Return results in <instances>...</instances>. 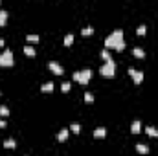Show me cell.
<instances>
[{"label":"cell","instance_id":"1","mask_svg":"<svg viewBox=\"0 0 158 156\" xmlns=\"http://www.w3.org/2000/svg\"><path fill=\"white\" fill-rule=\"evenodd\" d=\"M118 50V51H123L125 50V40H123V31L121 29H114L112 33L105 39V50Z\"/></svg>","mask_w":158,"mask_h":156},{"label":"cell","instance_id":"2","mask_svg":"<svg viewBox=\"0 0 158 156\" xmlns=\"http://www.w3.org/2000/svg\"><path fill=\"white\" fill-rule=\"evenodd\" d=\"M72 77H73V81H77L79 85H87V83L90 81V77H92V70H88V68L79 70V72H76Z\"/></svg>","mask_w":158,"mask_h":156},{"label":"cell","instance_id":"3","mask_svg":"<svg viewBox=\"0 0 158 156\" xmlns=\"http://www.w3.org/2000/svg\"><path fill=\"white\" fill-rule=\"evenodd\" d=\"M13 62H15L13 51L9 50V48H6L2 53H0V66H13Z\"/></svg>","mask_w":158,"mask_h":156},{"label":"cell","instance_id":"4","mask_svg":"<svg viewBox=\"0 0 158 156\" xmlns=\"http://www.w3.org/2000/svg\"><path fill=\"white\" fill-rule=\"evenodd\" d=\"M99 74H101L103 77H114V74H116V62H114V61L105 62V64L99 68Z\"/></svg>","mask_w":158,"mask_h":156},{"label":"cell","instance_id":"5","mask_svg":"<svg viewBox=\"0 0 158 156\" xmlns=\"http://www.w3.org/2000/svg\"><path fill=\"white\" fill-rule=\"evenodd\" d=\"M129 75L132 77V81L136 83V85H140V83L143 81V72H140V70H134V68H129Z\"/></svg>","mask_w":158,"mask_h":156},{"label":"cell","instance_id":"6","mask_svg":"<svg viewBox=\"0 0 158 156\" xmlns=\"http://www.w3.org/2000/svg\"><path fill=\"white\" fill-rule=\"evenodd\" d=\"M48 70L54 72L55 75H61V74H62V66L59 64V62H55V61H50V62H48Z\"/></svg>","mask_w":158,"mask_h":156},{"label":"cell","instance_id":"7","mask_svg":"<svg viewBox=\"0 0 158 156\" xmlns=\"http://www.w3.org/2000/svg\"><path fill=\"white\" fill-rule=\"evenodd\" d=\"M105 136H107V129L105 127H98L94 130V138H105Z\"/></svg>","mask_w":158,"mask_h":156},{"label":"cell","instance_id":"8","mask_svg":"<svg viewBox=\"0 0 158 156\" xmlns=\"http://www.w3.org/2000/svg\"><path fill=\"white\" fill-rule=\"evenodd\" d=\"M68 134H70V130H68V129H62V130H59V132H57V140H59V141H66Z\"/></svg>","mask_w":158,"mask_h":156},{"label":"cell","instance_id":"9","mask_svg":"<svg viewBox=\"0 0 158 156\" xmlns=\"http://www.w3.org/2000/svg\"><path fill=\"white\" fill-rule=\"evenodd\" d=\"M142 130V123L136 119V121H132V125H131V132H134V134H138Z\"/></svg>","mask_w":158,"mask_h":156},{"label":"cell","instance_id":"10","mask_svg":"<svg viewBox=\"0 0 158 156\" xmlns=\"http://www.w3.org/2000/svg\"><path fill=\"white\" fill-rule=\"evenodd\" d=\"M4 147L6 149H15L17 147V141L13 138H7V140H4Z\"/></svg>","mask_w":158,"mask_h":156},{"label":"cell","instance_id":"11","mask_svg":"<svg viewBox=\"0 0 158 156\" xmlns=\"http://www.w3.org/2000/svg\"><path fill=\"white\" fill-rule=\"evenodd\" d=\"M136 151H138L140 154H147V152H149V147H147L145 143H138V145H136Z\"/></svg>","mask_w":158,"mask_h":156},{"label":"cell","instance_id":"12","mask_svg":"<svg viewBox=\"0 0 158 156\" xmlns=\"http://www.w3.org/2000/svg\"><path fill=\"white\" fill-rule=\"evenodd\" d=\"M132 53H134V57H138V59H143V57H145V51H143L142 48H138V46L132 50Z\"/></svg>","mask_w":158,"mask_h":156},{"label":"cell","instance_id":"13","mask_svg":"<svg viewBox=\"0 0 158 156\" xmlns=\"http://www.w3.org/2000/svg\"><path fill=\"white\" fill-rule=\"evenodd\" d=\"M24 53H26L28 57H35V48H33V46H29V44L24 46Z\"/></svg>","mask_w":158,"mask_h":156},{"label":"cell","instance_id":"14","mask_svg":"<svg viewBox=\"0 0 158 156\" xmlns=\"http://www.w3.org/2000/svg\"><path fill=\"white\" fill-rule=\"evenodd\" d=\"M40 90H43L44 94H48V92H51V90H54V83H51V81H50V83H44V85H43V86H40Z\"/></svg>","mask_w":158,"mask_h":156},{"label":"cell","instance_id":"15","mask_svg":"<svg viewBox=\"0 0 158 156\" xmlns=\"http://www.w3.org/2000/svg\"><path fill=\"white\" fill-rule=\"evenodd\" d=\"M7 22V11L6 9H0V26H4Z\"/></svg>","mask_w":158,"mask_h":156},{"label":"cell","instance_id":"16","mask_svg":"<svg viewBox=\"0 0 158 156\" xmlns=\"http://www.w3.org/2000/svg\"><path fill=\"white\" fill-rule=\"evenodd\" d=\"M145 132H147V134H149V136H151V138H154V136H158V130H156L154 127H147V129H145Z\"/></svg>","mask_w":158,"mask_h":156},{"label":"cell","instance_id":"17","mask_svg":"<svg viewBox=\"0 0 158 156\" xmlns=\"http://www.w3.org/2000/svg\"><path fill=\"white\" fill-rule=\"evenodd\" d=\"M101 57L105 59V62H109V61H112V57H110V53H109V50H101Z\"/></svg>","mask_w":158,"mask_h":156},{"label":"cell","instance_id":"18","mask_svg":"<svg viewBox=\"0 0 158 156\" xmlns=\"http://www.w3.org/2000/svg\"><path fill=\"white\" fill-rule=\"evenodd\" d=\"M0 116H2V118H7V116H9V108H7L6 105L0 107Z\"/></svg>","mask_w":158,"mask_h":156},{"label":"cell","instance_id":"19","mask_svg":"<svg viewBox=\"0 0 158 156\" xmlns=\"http://www.w3.org/2000/svg\"><path fill=\"white\" fill-rule=\"evenodd\" d=\"M81 33H83V35H92V33H94V28H92V26H87V28L81 29Z\"/></svg>","mask_w":158,"mask_h":156},{"label":"cell","instance_id":"20","mask_svg":"<svg viewBox=\"0 0 158 156\" xmlns=\"http://www.w3.org/2000/svg\"><path fill=\"white\" fill-rule=\"evenodd\" d=\"M39 39H40V37H39V35H33V33L26 37V40H28V42H39Z\"/></svg>","mask_w":158,"mask_h":156},{"label":"cell","instance_id":"21","mask_svg":"<svg viewBox=\"0 0 158 156\" xmlns=\"http://www.w3.org/2000/svg\"><path fill=\"white\" fill-rule=\"evenodd\" d=\"M70 130L79 134V132H81V125H79V123H72V125H70Z\"/></svg>","mask_w":158,"mask_h":156},{"label":"cell","instance_id":"22","mask_svg":"<svg viewBox=\"0 0 158 156\" xmlns=\"http://www.w3.org/2000/svg\"><path fill=\"white\" fill-rule=\"evenodd\" d=\"M72 42H73V35L68 33V35L65 37V46H72Z\"/></svg>","mask_w":158,"mask_h":156},{"label":"cell","instance_id":"23","mask_svg":"<svg viewBox=\"0 0 158 156\" xmlns=\"http://www.w3.org/2000/svg\"><path fill=\"white\" fill-rule=\"evenodd\" d=\"M145 31H147L145 24H140V26H138V29H136V33H138V35H145Z\"/></svg>","mask_w":158,"mask_h":156},{"label":"cell","instance_id":"24","mask_svg":"<svg viewBox=\"0 0 158 156\" xmlns=\"http://www.w3.org/2000/svg\"><path fill=\"white\" fill-rule=\"evenodd\" d=\"M61 90H62V92H70V83H68V81L62 83V85H61Z\"/></svg>","mask_w":158,"mask_h":156},{"label":"cell","instance_id":"25","mask_svg":"<svg viewBox=\"0 0 158 156\" xmlns=\"http://www.w3.org/2000/svg\"><path fill=\"white\" fill-rule=\"evenodd\" d=\"M85 101H87V103H92V101H94V96H92L90 92H87V94H85Z\"/></svg>","mask_w":158,"mask_h":156},{"label":"cell","instance_id":"26","mask_svg":"<svg viewBox=\"0 0 158 156\" xmlns=\"http://www.w3.org/2000/svg\"><path fill=\"white\" fill-rule=\"evenodd\" d=\"M4 127H6V121H4V119H0V129H4Z\"/></svg>","mask_w":158,"mask_h":156},{"label":"cell","instance_id":"27","mask_svg":"<svg viewBox=\"0 0 158 156\" xmlns=\"http://www.w3.org/2000/svg\"><path fill=\"white\" fill-rule=\"evenodd\" d=\"M4 44H6V42H4V39H0V48H2Z\"/></svg>","mask_w":158,"mask_h":156}]
</instances>
